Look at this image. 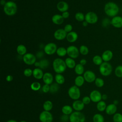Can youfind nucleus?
<instances>
[{
    "mask_svg": "<svg viewBox=\"0 0 122 122\" xmlns=\"http://www.w3.org/2000/svg\"><path fill=\"white\" fill-rule=\"evenodd\" d=\"M104 10L105 14L108 16L113 18L117 16L119 13V7L115 2L110 1L105 4Z\"/></svg>",
    "mask_w": 122,
    "mask_h": 122,
    "instance_id": "f257e3e1",
    "label": "nucleus"
},
{
    "mask_svg": "<svg viewBox=\"0 0 122 122\" xmlns=\"http://www.w3.org/2000/svg\"><path fill=\"white\" fill-rule=\"evenodd\" d=\"M53 69L57 73L61 74L66 69V65L65 61L60 58L55 59L52 63Z\"/></svg>",
    "mask_w": 122,
    "mask_h": 122,
    "instance_id": "f03ea898",
    "label": "nucleus"
},
{
    "mask_svg": "<svg viewBox=\"0 0 122 122\" xmlns=\"http://www.w3.org/2000/svg\"><path fill=\"white\" fill-rule=\"evenodd\" d=\"M3 10L7 15L13 16L17 11V4L12 1H7L3 7Z\"/></svg>",
    "mask_w": 122,
    "mask_h": 122,
    "instance_id": "7ed1b4c3",
    "label": "nucleus"
},
{
    "mask_svg": "<svg viewBox=\"0 0 122 122\" xmlns=\"http://www.w3.org/2000/svg\"><path fill=\"white\" fill-rule=\"evenodd\" d=\"M112 71V65L108 62H103L100 65L99 71L100 73L104 76H108L110 75Z\"/></svg>",
    "mask_w": 122,
    "mask_h": 122,
    "instance_id": "20e7f679",
    "label": "nucleus"
},
{
    "mask_svg": "<svg viewBox=\"0 0 122 122\" xmlns=\"http://www.w3.org/2000/svg\"><path fill=\"white\" fill-rule=\"evenodd\" d=\"M69 121L70 122H85V116L81 112H73L69 116Z\"/></svg>",
    "mask_w": 122,
    "mask_h": 122,
    "instance_id": "39448f33",
    "label": "nucleus"
},
{
    "mask_svg": "<svg viewBox=\"0 0 122 122\" xmlns=\"http://www.w3.org/2000/svg\"><path fill=\"white\" fill-rule=\"evenodd\" d=\"M68 93L69 97L73 100H78L81 96L80 90L76 85L71 86L68 90Z\"/></svg>",
    "mask_w": 122,
    "mask_h": 122,
    "instance_id": "423d86ee",
    "label": "nucleus"
},
{
    "mask_svg": "<svg viewBox=\"0 0 122 122\" xmlns=\"http://www.w3.org/2000/svg\"><path fill=\"white\" fill-rule=\"evenodd\" d=\"M52 114L49 111H43L39 115V120L41 122H52Z\"/></svg>",
    "mask_w": 122,
    "mask_h": 122,
    "instance_id": "0eeeda50",
    "label": "nucleus"
},
{
    "mask_svg": "<svg viewBox=\"0 0 122 122\" xmlns=\"http://www.w3.org/2000/svg\"><path fill=\"white\" fill-rule=\"evenodd\" d=\"M79 50L75 46L71 45L67 48V54L69 57L72 59L77 58L79 55Z\"/></svg>",
    "mask_w": 122,
    "mask_h": 122,
    "instance_id": "6e6552de",
    "label": "nucleus"
},
{
    "mask_svg": "<svg viewBox=\"0 0 122 122\" xmlns=\"http://www.w3.org/2000/svg\"><path fill=\"white\" fill-rule=\"evenodd\" d=\"M57 50V45L53 42H50L47 44L44 47V51L47 55H52L56 52Z\"/></svg>",
    "mask_w": 122,
    "mask_h": 122,
    "instance_id": "1a4fd4ad",
    "label": "nucleus"
},
{
    "mask_svg": "<svg viewBox=\"0 0 122 122\" xmlns=\"http://www.w3.org/2000/svg\"><path fill=\"white\" fill-rule=\"evenodd\" d=\"M98 20V16L94 12H88L85 15V20L88 23L94 24L97 22Z\"/></svg>",
    "mask_w": 122,
    "mask_h": 122,
    "instance_id": "9d476101",
    "label": "nucleus"
},
{
    "mask_svg": "<svg viewBox=\"0 0 122 122\" xmlns=\"http://www.w3.org/2000/svg\"><path fill=\"white\" fill-rule=\"evenodd\" d=\"M23 61L24 62L29 65L34 64L36 61V56L30 53H27L23 56Z\"/></svg>",
    "mask_w": 122,
    "mask_h": 122,
    "instance_id": "9b49d317",
    "label": "nucleus"
},
{
    "mask_svg": "<svg viewBox=\"0 0 122 122\" xmlns=\"http://www.w3.org/2000/svg\"><path fill=\"white\" fill-rule=\"evenodd\" d=\"M89 97L91 101L93 102H98L102 99V95L101 93L98 90H93L90 94Z\"/></svg>",
    "mask_w": 122,
    "mask_h": 122,
    "instance_id": "f8f14e48",
    "label": "nucleus"
},
{
    "mask_svg": "<svg viewBox=\"0 0 122 122\" xmlns=\"http://www.w3.org/2000/svg\"><path fill=\"white\" fill-rule=\"evenodd\" d=\"M83 77L86 81L91 83L95 81L96 79L95 74L92 71L88 70L85 71L83 73Z\"/></svg>",
    "mask_w": 122,
    "mask_h": 122,
    "instance_id": "ddd939ff",
    "label": "nucleus"
},
{
    "mask_svg": "<svg viewBox=\"0 0 122 122\" xmlns=\"http://www.w3.org/2000/svg\"><path fill=\"white\" fill-rule=\"evenodd\" d=\"M67 33L64 30V29H59L57 30L54 33V37L55 39L61 41L66 38Z\"/></svg>",
    "mask_w": 122,
    "mask_h": 122,
    "instance_id": "4468645a",
    "label": "nucleus"
},
{
    "mask_svg": "<svg viewBox=\"0 0 122 122\" xmlns=\"http://www.w3.org/2000/svg\"><path fill=\"white\" fill-rule=\"evenodd\" d=\"M111 24L116 28L122 27V17L116 16L113 17L111 20Z\"/></svg>",
    "mask_w": 122,
    "mask_h": 122,
    "instance_id": "2eb2a0df",
    "label": "nucleus"
},
{
    "mask_svg": "<svg viewBox=\"0 0 122 122\" xmlns=\"http://www.w3.org/2000/svg\"><path fill=\"white\" fill-rule=\"evenodd\" d=\"M84 104L83 103L82 101L79 100H75L72 104V107L73 110L75 111L81 112L84 108Z\"/></svg>",
    "mask_w": 122,
    "mask_h": 122,
    "instance_id": "dca6fc26",
    "label": "nucleus"
},
{
    "mask_svg": "<svg viewBox=\"0 0 122 122\" xmlns=\"http://www.w3.org/2000/svg\"><path fill=\"white\" fill-rule=\"evenodd\" d=\"M102 57L104 62H108L112 59L113 57V53L111 50H106L102 53Z\"/></svg>",
    "mask_w": 122,
    "mask_h": 122,
    "instance_id": "f3484780",
    "label": "nucleus"
},
{
    "mask_svg": "<svg viewBox=\"0 0 122 122\" xmlns=\"http://www.w3.org/2000/svg\"><path fill=\"white\" fill-rule=\"evenodd\" d=\"M42 80L45 84L51 85L53 82V77L51 73L47 72L44 73Z\"/></svg>",
    "mask_w": 122,
    "mask_h": 122,
    "instance_id": "a211bd4d",
    "label": "nucleus"
},
{
    "mask_svg": "<svg viewBox=\"0 0 122 122\" xmlns=\"http://www.w3.org/2000/svg\"><path fill=\"white\" fill-rule=\"evenodd\" d=\"M57 8L60 11L63 12L68 10L69 9V5L65 1H61L57 3Z\"/></svg>",
    "mask_w": 122,
    "mask_h": 122,
    "instance_id": "6ab92c4d",
    "label": "nucleus"
},
{
    "mask_svg": "<svg viewBox=\"0 0 122 122\" xmlns=\"http://www.w3.org/2000/svg\"><path fill=\"white\" fill-rule=\"evenodd\" d=\"M117 111V107L116 105L113 103L109 104L107 106L105 112L106 113L110 115L114 114L116 113Z\"/></svg>",
    "mask_w": 122,
    "mask_h": 122,
    "instance_id": "aec40b11",
    "label": "nucleus"
},
{
    "mask_svg": "<svg viewBox=\"0 0 122 122\" xmlns=\"http://www.w3.org/2000/svg\"><path fill=\"white\" fill-rule=\"evenodd\" d=\"M64 18L62 17V15L60 14H55L51 18L52 22L56 25H60L63 22Z\"/></svg>",
    "mask_w": 122,
    "mask_h": 122,
    "instance_id": "412c9836",
    "label": "nucleus"
},
{
    "mask_svg": "<svg viewBox=\"0 0 122 122\" xmlns=\"http://www.w3.org/2000/svg\"><path fill=\"white\" fill-rule=\"evenodd\" d=\"M43 75L44 73L42 71V69H40V68H36L33 70L32 75L34 78L36 79L40 80L42 79Z\"/></svg>",
    "mask_w": 122,
    "mask_h": 122,
    "instance_id": "4be33fe9",
    "label": "nucleus"
},
{
    "mask_svg": "<svg viewBox=\"0 0 122 122\" xmlns=\"http://www.w3.org/2000/svg\"><path fill=\"white\" fill-rule=\"evenodd\" d=\"M78 39L77 33L73 31H71L70 32L67 33L66 36L67 40L70 42H74L77 41Z\"/></svg>",
    "mask_w": 122,
    "mask_h": 122,
    "instance_id": "5701e85b",
    "label": "nucleus"
},
{
    "mask_svg": "<svg viewBox=\"0 0 122 122\" xmlns=\"http://www.w3.org/2000/svg\"><path fill=\"white\" fill-rule=\"evenodd\" d=\"M85 81L83 76H82L81 75H78L75 78L74 80L75 85L78 87H81L83 85Z\"/></svg>",
    "mask_w": 122,
    "mask_h": 122,
    "instance_id": "b1692460",
    "label": "nucleus"
},
{
    "mask_svg": "<svg viewBox=\"0 0 122 122\" xmlns=\"http://www.w3.org/2000/svg\"><path fill=\"white\" fill-rule=\"evenodd\" d=\"M61 112L64 114L70 115L73 112V108L70 105H65L62 107Z\"/></svg>",
    "mask_w": 122,
    "mask_h": 122,
    "instance_id": "393cba45",
    "label": "nucleus"
},
{
    "mask_svg": "<svg viewBox=\"0 0 122 122\" xmlns=\"http://www.w3.org/2000/svg\"><path fill=\"white\" fill-rule=\"evenodd\" d=\"M65 62L67 67H68L70 69L74 68L76 66V63L74 60L70 57L66 58L65 59Z\"/></svg>",
    "mask_w": 122,
    "mask_h": 122,
    "instance_id": "a878e982",
    "label": "nucleus"
},
{
    "mask_svg": "<svg viewBox=\"0 0 122 122\" xmlns=\"http://www.w3.org/2000/svg\"><path fill=\"white\" fill-rule=\"evenodd\" d=\"M16 50L18 54L20 56L24 55L27 53V48L24 45L22 44L19 45L17 47Z\"/></svg>",
    "mask_w": 122,
    "mask_h": 122,
    "instance_id": "bb28decb",
    "label": "nucleus"
},
{
    "mask_svg": "<svg viewBox=\"0 0 122 122\" xmlns=\"http://www.w3.org/2000/svg\"><path fill=\"white\" fill-rule=\"evenodd\" d=\"M74 71L75 73L77 75H81V74L84 73V68L83 66L80 63L76 64L74 68Z\"/></svg>",
    "mask_w": 122,
    "mask_h": 122,
    "instance_id": "cd10ccee",
    "label": "nucleus"
},
{
    "mask_svg": "<svg viewBox=\"0 0 122 122\" xmlns=\"http://www.w3.org/2000/svg\"><path fill=\"white\" fill-rule=\"evenodd\" d=\"M53 108V103L50 100L46 101L43 104V108L44 111L50 112Z\"/></svg>",
    "mask_w": 122,
    "mask_h": 122,
    "instance_id": "c85d7f7f",
    "label": "nucleus"
},
{
    "mask_svg": "<svg viewBox=\"0 0 122 122\" xmlns=\"http://www.w3.org/2000/svg\"><path fill=\"white\" fill-rule=\"evenodd\" d=\"M55 80L58 84L59 85L62 84L65 82V78L60 73H57L55 76Z\"/></svg>",
    "mask_w": 122,
    "mask_h": 122,
    "instance_id": "c756f323",
    "label": "nucleus"
},
{
    "mask_svg": "<svg viewBox=\"0 0 122 122\" xmlns=\"http://www.w3.org/2000/svg\"><path fill=\"white\" fill-rule=\"evenodd\" d=\"M97 109L100 112H103L105 111L106 108V104L104 101H101L97 103Z\"/></svg>",
    "mask_w": 122,
    "mask_h": 122,
    "instance_id": "7c9ffc66",
    "label": "nucleus"
},
{
    "mask_svg": "<svg viewBox=\"0 0 122 122\" xmlns=\"http://www.w3.org/2000/svg\"><path fill=\"white\" fill-rule=\"evenodd\" d=\"M39 62V67L41 69H47L50 64V62L48 60L46 59H42Z\"/></svg>",
    "mask_w": 122,
    "mask_h": 122,
    "instance_id": "2f4dec72",
    "label": "nucleus"
},
{
    "mask_svg": "<svg viewBox=\"0 0 122 122\" xmlns=\"http://www.w3.org/2000/svg\"><path fill=\"white\" fill-rule=\"evenodd\" d=\"M57 54L60 57H64L67 54V49H65L63 47H60L57 48L56 51Z\"/></svg>",
    "mask_w": 122,
    "mask_h": 122,
    "instance_id": "473e14b6",
    "label": "nucleus"
},
{
    "mask_svg": "<svg viewBox=\"0 0 122 122\" xmlns=\"http://www.w3.org/2000/svg\"><path fill=\"white\" fill-rule=\"evenodd\" d=\"M92 120L93 122H104V118L101 114L96 113L93 115Z\"/></svg>",
    "mask_w": 122,
    "mask_h": 122,
    "instance_id": "72a5a7b5",
    "label": "nucleus"
},
{
    "mask_svg": "<svg viewBox=\"0 0 122 122\" xmlns=\"http://www.w3.org/2000/svg\"><path fill=\"white\" fill-rule=\"evenodd\" d=\"M103 60L102 56L99 55H95L92 58V61L94 64L96 65H100L103 62Z\"/></svg>",
    "mask_w": 122,
    "mask_h": 122,
    "instance_id": "f704fd0d",
    "label": "nucleus"
},
{
    "mask_svg": "<svg viewBox=\"0 0 122 122\" xmlns=\"http://www.w3.org/2000/svg\"><path fill=\"white\" fill-rule=\"evenodd\" d=\"M59 90V84L57 83H52L50 85V92L51 93H55L58 92Z\"/></svg>",
    "mask_w": 122,
    "mask_h": 122,
    "instance_id": "c9c22d12",
    "label": "nucleus"
},
{
    "mask_svg": "<svg viewBox=\"0 0 122 122\" xmlns=\"http://www.w3.org/2000/svg\"><path fill=\"white\" fill-rule=\"evenodd\" d=\"M41 88V83L38 81L33 82L30 84V88L32 90L34 91H39Z\"/></svg>",
    "mask_w": 122,
    "mask_h": 122,
    "instance_id": "e433bc0d",
    "label": "nucleus"
},
{
    "mask_svg": "<svg viewBox=\"0 0 122 122\" xmlns=\"http://www.w3.org/2000/svg\"><path fill=\"white\" fill-rule=\"evenodd\" d=\"M80 53L83 55H86L89 53V49L85 45H81L79 48Z\"/></svg>",
    "mask_w": 122,
    "mask_h": 122,
    "instance_id": "4c0bfd02",
    "label": "nucleus"
},
{
    "mask_svg": "<svg viewBox=\"0 0 122 122\" xmlns=\"http://www.w3.org/2000/svg\"><path fill=\"white\" fill-rule=\"evenodd\" d=\"M114 73L115 75L119 78L122 77V65L117 66L114 71Z\"/></svg>",
    "mask_w": 122,
    "mask_h": 122,
    "instance_id": "58836bf2",
    "label": "nucleus"
},
{
    "mask_svg": "<svg viewBox=\"0 0 122 122\" xmlns=\"http://www.w3.org/2000/svg\"><path fill=\"white\" fill-rule=\"evenodd\" d=\"M75 19L78 21H83L85 20V16L82 12H77L75 15Z\"/></svg>",
    "mask_w": 122,
    "mask_h": 122,
    "instance_id": "ea45409f",
    "label": "nucleus"
},
{
    "mask_svg": "<svg viewBox=\"0 0 122 122\" xmlns=\"http://www.w3.org/2000/svg\"><path fill=\"white\" fill-rule=\"evenodd\" d=\"M94 82L95 85L99 88L102 87L104 84L103 80L101 78H96Z\"/></svg>",
    "mask_w": 122,
    "mask_h": 122,
    "instance_id": "a19ab883",
    "label": "nucleus"
},
{
    "mask_svg": "<svg viewBox=\"0 0 122 122\" xmlns=\"http://www.w3.org/2000/svg\"><path fill=\"white\" fill-rule=\"evenodd\" d=\"M113 121L114 122H122V114L116 113L113 115Z\"/></svg>",
    "mask_w": 122,
    "mask_h": 122,
    "instance_id": "79ce46f5",
    "label": "nucleus"
},
{
    "mask_svg": "<svg viewBox=\"0 0 122 122\" xmlns=\"http://www.w3.org/2000/svg\"><path fill=\"white\" fill-rule=\"evenodd\" d=\"M33 71L30 68H26L24 70L23 74L24 75L27 77H29L32 75Z\"/></svg>",
    "mask_w": 122,
    "mask_h": 122,
    "instance_id": "37998d69",
    "label": "nucleus"
},
{
    "mask_svg": "<svg viewBox=\"0 0 122 122\" xmlns=\"http://www.w3.org/2000/svg\"><path fill=\"white\" fill-rule=\"evenodd\" d=\"M50 90V85L45 84L42 87V91L44 93H48Z\"/></svg>",
    "mask_w": 122,
    "mask_h": 122,
    "instance_id": "c03bdc74",
    "label": "nucleus"
},
{
    "mask_svg": "<svg viewBox=\"0 0 122 122\" xmlns=\"http://www.w3.org/2000/svg\"><path fill=\"white\" fill-rule=\"evenodd\" d=\"M81 101L83 102V103L86 105L89 104L90 103V102H91V98L89 96H85V97H83Z\"/></svg>",
    "mask_w": 122,
    "mask_h": 122,
    "instance_id": "a18cd8bd",
    "label": "nucleus"
},
{
    "mask_svg": "<svg viewBox=\"0 0 122 122\" xmlns=\"http://www.w3.org/2000/svg\"><path fill=\"white\" fill-rule=\"evenodd\" d=\"M64 30L68 33L69 32H70L72 30V26H71V24H66L64 28Z\"/></svg>",
    "mask_w": 122,
    "mask_h": 122,
    "instance_id": "49530a36",
    "label": "nucleus"
},
{
    "mask_svg": "<svg viewBox=\"0 0 122 122\" xmlns=\"http://www.w3.org/2000/svg\"><path fill=\"white\" fill-rule=\"evenodd\" d=\"M60 119L62 122H67L69 120V116L68 115L63 114L61 116Z\"/></svg>",
    "mask_w": 122,
    "mask_h": 122,
    "instance_id": "de8ad7c7",
    "label": "nucleus"
},
{
    "mask_svg": "<svg viewBox=\"0 0 122 122\" xmlns=\"http://www.w3.org/2000/svg\"><path fill=\"white\" fill-rule=\"evenodd\" d=\"M61 15H62V17H63L64 19H67V18L69 17L70 14H69V12H68L67 11H65V12H62Z\"/></svg>",
    "mask_w": 122,
    "mask_h": 122,
    "instance_id": "09e8293b",
    "label": "nucleus"
},
{
    "mask_svg": "<svg viewBox=\"0 0 122 122\" xmlns=\"http://www.w3.org/2000/svg\"><path fill=\"white\" fill-rule=\"evenodd\" d=\"M6 80L8 82L11 81L13 80V76L11 75H7L6 78Z\"/></svg>",
    "mask_w": 122,
    "mask_h": 122,
    "instance_id": "8fccbe9b",
    "label": "nucleus"
},
{
    "mask_svg": "<svg viewBox=\"0 0 122 122\" xmlns=\"http://www.w3.org/2000/svg\"><path fill=\"white\" fill-rule=\"evenodd\" d=\"M86 63H87V61L84 59H82L80 61V63L83 66L85 65L86 64Z\"/></svg>",
    "mask_w": 122,
    "mask_h": 122,
    "instance_id": "3c124183",
    "label": "nucleus"
},
{
    "mask_svg": "<svg viewBox=\"0 0 122 122\" xmlns=\"http://www.w3.org/2000/svg\"><path fill=\"white\" fill-rule=\"evenodd\" d=\"M37 56L38 57H39V58H41L42 56V55H43V52H41V51H39V52H38L37 53Z\"/></svg>",
    "mask_w": 122,
    "mask_h": 122,
    "instance_id": "603ef678",
    "label": "nucleus"
},
{
    "mask_svg": "<svg viewBox=\"0 0 122 122\" xmlns=\"http://www.w3.org/2000/svg\"><path fill=\"white\" fill-rule=\"evenodd\" d=\"M107 99V95L106 94H102V99L103 100H106Z\"/></svg>",
    "mask_w": 122,
    "mask_h": 122,
    "instance_id": "864d4df0",
    "label": "nucleus"
},
{
    "mask_svg": "<svg viewBox=\"0 0 122 122\" xmlns=\"http://www.w3.org/2000/svg\"><path fill=\"white\" fill-rule=\"evenodd\" d=\"M88 23L86 21H82V25L84 27H86L88 26Z\"/></svg>",
    "mask_w": 122,
    "mask_h": 122,
    "instance_id": "5fc2aeb1",
    "label": "nucleus"
},
{
    "mask_svg": "<svg viewBox=\"0 0 122 122\" xmlns=\"http://www.w3.org/2000/svg\"><path fill=\"white\" fill-rule=\"evenodd\" d=\"M0 4H1V5H3V6H4V5H5V4H6V1H5V0H0Z\"/></svg>",
    "mask_w": 122,
    "mask_h": 122,
    "instance_id": "6e6d98bb",
    "label": "nucleus"
},
{
    "mask_svg": "<svg viewBox=\"0 0 122 122\" xmlns=\"http://www.w3.org/2000/svg\"><path fill=\"white\" fill-rule=\"evenodd\" d=\"M34 65H35V66L39 68V61H36L35 63H34Z\"/></svg>",
    "mask_w": 122,
    "mask_h": 122,
    "instance_id": "4d7b16f0",
    "label": "nucleus"
},
{
    "mask_svg": "<svg viewBox=\"0 0 122 122\" xmlns=\"http://www.w3.org/2000/svg\"><path fill=\"white\" fill-rule=\"evenodd\" d=\"M7 122H17L14 120H9Z\"/></svg>",
    "mask_w": 122,
    "mask_h": 122,
    "instance_id": "13d9d810",
    "label": "nucleus"
},
{
    "mask_svg": "<svg viewBox=\"0 0 122 122\" xmlns=\"http://www.w3.org/2000/svg\"><path fill=\"white\" fill-rule=\"evenodd\" d=\"M20 122H27L26 121H24V120H23V121H20Z\"/></svg>",
    "mask_w": 122,
    "mask_h": 122,
    "instance_id": "bf43d9fd",
    "label": "nucleus"
},
{
    "mask_svg": "<svg viewBox=\"0 0 122 122\" xmlns=\"http://www.w3.org/2000/svg\"></svg>",
    "mask_w": 122,
    "mask_h": 122,
    "instance_id": "052dcab7",
    "label": "nucleus"
}]
</instances>
